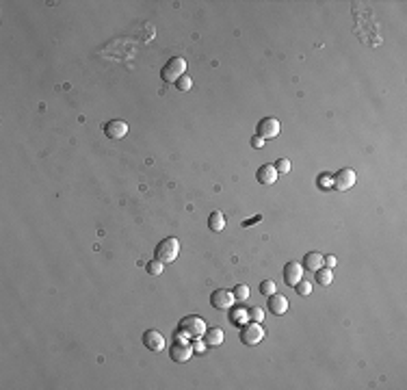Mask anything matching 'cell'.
<instances>
[{"label":"cell","mask_w":407,"mask_h":390,"mask_svg":"<svg viewBox=\"0 0 407 390\" xmlns=\"http://www.w3.org/2000/svg\"><path fill=\"white\" fill-rule=\"evenodd\" d=\"M206 323L202 317H197V314H191V317L182 319L180 321V336H188V338H204L206 334Z\"/></svg>","instance_id":"1"},{"label":"cell","mask_w":407,"mask_h":390,"mask_svg":"<svg viewBox=\"0 0 407 390\" xmlns=\"http://www.w3.org/2000/svg\"><path fill=\"white\" fill-rule=\"evenodd\" d=\"M178 254H180V243H178V238H165V241L158 243V247H156V260H160L162 264H171L173 260L178 258Z\"/></svg>","instance_id":"2"},{"label":"cell","mask_w":407,"mask_h":390,"mask_svg":"<svg viewBox=\"0 0 407 390\" xmlns=\"http://www.w3.org/2000/svg\"><path fill=\"white\" fill-rule=\"evenodd\" d=\"M184 74H187V61H184L182 57L171 59V61L167 63L165 67H162V72H160V76H162L165 83H178Z\"/></svg>","instance_id":"3"},{"label":"cell","mask_w":407,"mask_h":390,"mask_svg":"<svg viewBox=\"0 0 407 390\" xmlns=\"http://www.w3.org/2000/svg\"><path fill=\"white\" fill-rule=\"evenodd\" d=\"M264 338V329H262V325L260 323H249L243 327V332H241V340H243V345H247V347H253V345H258L260 340Z\"/></svg>","instance_id":"4"},{"label":"cell","mask_w":407,"mask_h":390,"mask_svg":"<svg viewBox=\"0 0 407 390\" xmlns=\"http://www.w3.org/2000/svg\"><path fill=\"white\" fill-rule=\"evenodd\" d=\"M210 303H213V308H217V310H230V308L236 303V297H234V292L232 291L219 289V291H215L213 295H210Z\"/></svg>","instance_id":"5"},{"label":"cell","mask_w":407,"mask_h":390,"mask_svg":"<svg viewBox=\"0 0 407 390\" xmlns=\"http://www.w3.org/2000/svg\"><path fill=\"white\" fill-rule=\"evenodd\" d=\"M332 180H334V189H338V191H349V189L355 184L357 176H355L353 169L344 167V169H340L336 176H332Z\"/></svg>","instance_id":"6"},{"label":"cell","mask_w":407,"mask_h":390,"mask_svg":"<svg viewBox=\"0 0 407 390\" xmlns=\"http://www.w3.org/2000/svg\"><path fill=\"white\" fill-rule=\"evenodd\" d=\"M280 134V122L275 117H264L258 124V137L262 139H275Z\"/></svg>","instance_id":"7"},{"label":"cell","mask_w":407,"mask_h":390,"mask_svg":"<svg viewBox=\"0 0 407 390\" xmlns=\"http://www.w3.org/2000/svg\"><path fill=\"white\" fill-rule=\"evenodd\" d=\"M169 356H171V360L173 362H178V364H184V362L188 360V358L193 356V347L187 343V340H180V343H173L171 345V349H169Z\"/></svg>","instance_id":"8"},{"label":"cell","mask_w":407,"mask_h":390,"mask_svg":"<svg viewBox=\"0 0 407 390\" xmlns=\"http://www.w3.org/2000/svg\"><path fill=\"white\" fill-rule=\"evenodd\" d=\"M104 134L108 139H113V141L124 139L128 134V124L122 122V119H111V122L104 126Z\"/></svg>","instance_id":"9"},{"label":"cell","mask_w":407,"mask_h":390,"mask_svg":"<svg viewBox=\"0 0 407 390\" xmlns=\"http://www.w3.org/2000/svg\"><path fill=\"white\" fill-rule=\"evenodd\" d=\"M143 345L148 347L150 351H162L165 349V338H162V334H158L156 329H148V332L143 334Z\"/></svg>","instance_id":"10"},{"label":"cell","mask_w":407,"mask_h":390,"mask_svg":"<svg viewBox=\"0 0 407 390\" xmlns=\"http://www.w3.org/2000/svg\"><path fill=\"white\" fill-rule=\"evenodd\" d=\"M301 278H303V267H301L299 262H295V260H290V262L284 267V280H286V284L295 286L297 282H301Z\"/></svg>","instance_id":"11"},{"label":"cell","mask_w":407,"mask_h":390,"mask_svg":"<svg viewBox=\"0 0 407 390\" xmlns=\"http://www.w3.org/2000/svg\"><path fill=\"white\" fill-rule=\"evenodd\" d=\"M269 310L273 312L275 317H282V314L288 310V299H286L284 295H278V292H275V295L269 297Z\"/></svg>","instance_id":"12"},{"label":"cell","mask_w":407,"mask_h":390,"mask_svg":"<svg viewBox=\"0 0 407 390\" xmlns=\"http://www.w3.org/2000/svg\"><path fill=\"white\" fill-rule=\"evenodd\" d=\"M256 178L260 184H273L278 180V169L273 165H262L260 169L256 171Z\"/></svg>","instance_id":"13"},{"label":"cell","mask_w":407,"mask_h":390,"mask_svg":"<svg viewBox=\"0 0 407 390\" xmlns=\"http://www.w3.org/2000/svg\"><path fill=\"white\" fill-rule=\"evenodd\" d=\"M204 343L208 345V347L221 345V343H223V329H221V327H210V329H206V334H204Z\"/></svg>","instance_id":"14"},{"label":"cell","mask_w":407,"mask_h":390,"mask_svg":"<svg viewBox=\"0 0 407 390\" xmlns=\"http://www.w3.org/2000/svg\"><path fill=\"white\" fill-rule=\"evenodd\" d=\"M303 267H306L308 271H318L323 267V254H318V252L306 254V258H303Z\"/></svg>","instance_id":"15"},{"label":"cell","mask_w":407,"mask_h":390,"mask_svg":"<svg viewBox=\"0 0 407 390\" xmlns=\"http://www.w3.org/2000/svg\"><path fill=\"white\" fill-rule=\"evenodd\" d=\"M208 228L213 232H221L225 228V217L223 213H219V210H215L213 215H210V219H208Z\"/></svg>","instance_id":"16"},{"label":"cell","mask_w":407,"mask_h":390,"mask_svg":"<svg viewBox=\"0 0 407 390\" xmlns=\"http://www.w3.org/2000/svg\"><path fill=\"white\" fill-rule=\"evenodd\" d=\"M230 321L234 323V325H245V323L249 321V310H243V308H236V310H232Z\"/></svg>","instance_id":"17"},{"label":"cell","mask_w":407,"mask_h":390,"mask_svg":"<svg viewBox=\"0 0 407 390\" xmlns=\"http://www.w3.org/2000/svg\"><path fill=\"white\" fill-rule=\"evenodd\" d=\"M316 273V282L318 284H323V286H327V284H332L334 282V273H332V269H318V271H314Z\"/></svg>","instance_id":"18"},{"label":"cell","mask_w":407,"mask_h":390,"mask_svg":"<svg viewBox=\"0 0 407 390\" xmlns=\"http://www.w3.org/2000/svg\"><path fill=\"white\" fill-rule=\"evenodd\" d=\"M145 269H148L150 275H160L162 271H165V264H162L160 260H152V262L145 264Z\"/></svg>","instance_id":"19"},{"label":"cell","mask_w":407,"mask_h":390,"mask_svg":"<svg viewBox=\"0 0 407 390\" xmlns=\"http://www.w3.org/2000/svg\"><path fill=\"white\" fill-rule=\"evenodd\" d=\"M232 292H234L236 301H245V299H249V286H247V284H238Z\"/></svg>","instance_id":"20"},{"label":"cell","mask_w":407,"mask_h":390,"mask_svg":"<svg viewBox=\"0 0 407 390\" xmlns=\"http://www.w3.org/2000/svg\"><path fill=\"white\" fill-rule=\"evenodd\" d=\"M260 292H262L264 297L275 295V282H273V280H264L262 284H260Z\"/></svg>","instance_id":"21"},{"label":"cell","mask_w":407,"mask_h":390,"mask_svg":"<svg viewBox=\"0 0 407 390\" xmlns=\"http://www.w3.org/2000/svg\"><path fill=\"white\" fill-rule=\"evenodd\" d=\"M178 91H191V87H193V80H191V76L188 74H184L180 80H178Z\"/></svg>","instance_id":"22"},{"label":"cell","mask_w":407,"mask_h":390,"mask_svg":"<svg viewBox=\"0 0 407 390\" xmlns=\"http://www.w3.org/2000/svg\"><path fill=\"white\" fill-rule=\"evenodd\" d=\"M295 286H297V292H299L301 297H308L312 292V284H310V282H303L301 280V282H297Z\"/></svg>","instance_id":"23"},{"label":"cell","mask_w":407,"mask_h":390,"mask_svg":"<svg viewBox=\"0 0 407 390\" xmlns=\"http://www.w3.org/2000/svg\"><path fill=\"white\" fill-rule=\"evenodd\" d=\"M262 319H264V310H262V308H251V310H249V321L262 323Z\"/></svg>","instance_id":"24"},{"label":"cell","mask_w":407,"mask_h":390,"mask_svg":"<svg viewBox=\"0 0 407 390\" xmlns=\"http://www.w3.org/2000/svg\"><path fill=\"white\" fill-rule=\"evenodd\" d=\"M275 169H278V173H288L290 171V161L288 159H280L278 162H275Z\"/></svg>","instance_id":"25"},{"label":"cell","mask_w":407,"mask_h":390,"mask_svg":"<svg viewBox=\"0 0 407 390\" xmlns=\"http://www.w3.org/2000/svg\"><path fill=\"white\" fill-rule=\"evenodd\" d=\"M318 187H321V189H329V187H334L332 176H329V173H321V176H318Z\"/></svg>","instance_id":"26"},{"label":"cell","mask_w":407,"mask_h":390,"mask_svg":"<svg viewBox=\"0 0 407 390\" xmlns=\"http://www.w3.org/2000/svg\"><path fill=\"white\" fill-rule=\"evenodd\" d=\"M206 351V343L202 338H195V345H193V354H204Z\"/></svg>","instance_id":"27"},{"label":"cell","mask_w":407,"mask_h":390,"mask_svg":"<svg viewBox=\"0 0 407 390\" xmlns=\"http://www.w3.org/2000/svg\"><path fill=\"white\" fill-rule=\"evenodd\" d=\"M251 148H258V150H260V148H264V139H262V137H256V134H253V137H251Z\"/></svg>","instance_id":"28"},{"label":"cell","mask_w":407,"mask_h":390,"mask_svg":"<svg viewBox=\"0 0 407 390\" xmlns=\"http://www.w3.org/2000/svg\"><path fill=\"white\" fill-rule=\"evenodd\" d=\"M323 264H325L327 269H334V267H336V256H325V258H323Z\"/></svg>","instance_id":"29"},{"label":"cell","mask_w":407,"mask_h":390,"mask_svg":"<svg viewBox=\"0 0 407 390\" xmlns=\"http://www.w3.org/2000/svg\"><path fill=\"white\" fill-rule=\"evenodd\" d=\"M260 219H262V217H260V215H256V217H251V219H247V221H245V224H243V228H249V226H253V224H258V221H260Z\"/></svg>","instance_id":"30"}]
</instances>
